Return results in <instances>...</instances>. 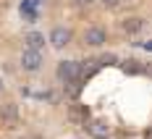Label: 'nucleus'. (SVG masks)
I'll list each match as a JSON object with an SVG mask.
<instances>
[{
	"instance_id": "obj_1",
	"label": "nucleus",
	"mask_w": 152,
	"mask_h": 139,
	"mask_svg": "<svg viewBox=\"0 0 152 139\" xmlns=\"http://www.w3.org/2000/svg\"><path fill=\"white\" fill-rule=\"evenodd\" d=\"M79 74H81V63H76V61H61L58 68H55V76L61 79L63 84L79 81Z\"/></svg>"
},
{
	"instance_id": "obj_2",
	"label": "nucleus",
	"mask_w": 152,
	"mask_h": 139,
	"mask_svg": "<svg viewBox=\"0 0 152 139\" xmlns=\"http://www.w3.org/2000/svg\"><path fill=\"white\" fill-rule=\"evenodd\" d=\"M18 63H21L24 71H39V66H42V53L26 47V50L21 53V61H18Z\"/></svg>"
},
{
	"instance_id": "obj_3",
	"label": "nucleus",
	"mask_w": 152,
	"mask_h": 139,
	"mask_svg": "<svg viewBox=\"0 0 152 139\" xmlns=\"http://www.w3.org/2000/svg\"><path fill=\"white\" fill-rule=\"evenodd\" d=\"M0 121L5 129H13L18 124V105L16 102H5V105H0Z\"/></svg>"
},
{
	"instance_id": "obj_4",
	"label": "nucleus",
	"mask_w": 152,
	"mask_h": 139,
	"mask_svg": "<svg viewBox=\"0 0 152 139\" xmlns=\"http://www.w3.org/2000/svg\"><path fill=\"white\" fill-rule=\"evenodd\" d=\"M105 40H107V31L102 26H89L84 31V45L87 47H100V45H105Z\"/></svg>"
},
{
	"instance_id": "obj_5",
	"label": "nucleus",
	"mask_w": 152,
	"mask_h": 139,
	"mask_svg": "<svg viewBox=\"0 0 152 139\" xmlns=\"http://www.w3.org/2000/svg\"><path fill=\"white\" fill-rule=\"evenodd\" d=\"M47 42L55 47V50H63V47L71 42V29H66V26H55V29L50 31V40H47Z\"/></svg>"
},
{
	"instance_id": "obj_6",
	"label": "nucleus",
	"mask_w": 152,
	"mask_h": 139,
	"mask_svg": "<svg viewBox=\"0 0 152 139\" xmlns=\"http://www.w3.org/2000/svg\"><path fill=\"white\" fill-rule=\"evenodd\" d=\"M121 26H123V31H126V34H137V31L144 29V18H142V16H126Z\"/></svg>"
},
{
	"instance_id": "obj_7",
	"label": "nucleus",
	"mask_w": 152,
	"mask_h": 139,
	"mask_svg": "<svg viewBox=\"0 0 152 139\" xmlns=\"http://www.w3.org/2000/svg\"><path fill=\"white\" fill-rule=\"evenodd\" d=\"M87 129H89L92 137H97V139H102V137H107V134H110V126H107L105 121H89V124H87Z\"/></svg>"
},
{
	"instance_id": "obj_8",
	"label": "nucleus",
	"mask_w": 152,
	"mask_h": 139,
	"mask_svg": "<svg viewBox=\"0 0 152 139\" xmlns=\"http://www.w3.org/2000/svg\"><path fill=\"white\" fill-rule=\"evenodd\" d=\"M24 42H26V47H31V50H42V47H45V34L29 31V34L24 37Z\"/></svg>"
},
{
	"instance_id": "obj_9",
	"label": "nucleus",
	"mask_w": 152,
	"mask_h": 139,
	"mask_svg": "<svg viewBox=\"0 0 152 139\" xmlns=\"http://www.w3.org/2000/svg\"><path fill=\"white\" fill-rule=\"evenodd\" d=\"M121 68L126 71V74H144V66H142L139 61H134V58L123 61V63H121Z\"/></svg>"
},
{
	"instance_id": "obj_10",
	"label": "nucleus",
	"mask_w": 152,
	"mask_h": 139,
	"mask_svg": "<svg viewBox=\"0 0 152 139\" xmlns=\"http://www.w3.org/2000/svg\"><path fill=\"white\" fill-rule=\"evenodd\" d=\"M87 118H89V108H87V105L71 108V121H84V124H87Z\"/></svg>"
},
{
	"instance_id": "obj_11",
	"label": "nucleus",
	"mask_w": 152,
	"mask_h": 139,
	"mask_svg": "<svg viewBox=\"0 0 152 139\" xmlns=\"http://www.w3.org/2000/svg\"><path fill=\"white\" fill-rule=\"evenodd\" d=\"M115 63H118V58H115L113 53H105V55L97 58V66H115Z\"/></svg>"
},
{
	"instance_id": "obj_12",
	"label": "nucleus",
	"mask_w": 152,
	"mask_h": 139,
	"mask_svg": "<svg viewBox=\"0 0 152 139\" xmlns=\"http://www.w3.org/2000/svg\"><path fill=\"white\" fill-rule=\"evenodd\" d=\"M92 3H94V0H76V5H81V8H89Z\"/></svg>"
},
{
	"instance_id": "obj_13",
	"label": "nucleus",
	"mask_w": 152,
	"mask_h": 139,
	"mask_svg": "<svg viewBox=\"0 0 152 139\" xmlns=\"http://www.w3.org/2000/svg\"><path fill=\"white\" fill-rule=\"evenodd\" d=\"M102 3H105L107 8H115V5H118V0H102Z\"/></svg>"
},
{
	"instance_id": "obj_14",
	"label": "nucleus",
	"mask_w": 152,
	"mask_h": 139,
	"mask_svg": "<svg viewBox=\"0 0 152 139\" xmlns=\"http://www.w3.org/2000/svg\"><path fill=\"white\" fill-rule=\"evenodd\" d=\"M144 139H152V126L147 129V131H144Z\"/></svg>"
},
{
	"instance_id": "obj_15",
	"label": "nucleus",
	"mask_w": 152,
	"mask_h": 139,
	"mask_svg": "<svg viewBox=\"0 0 152 139\" xmlns=\"http://www.w3.org/2000/svg\"><path fill=\"white\" fill-rule=\"evenodd\" d=\"M144 47H147V50H152V40H150V42H144Z\"/></svg>"
},
{
	"instance_id": "obj_16",
	"label": "nucleus",
	"mask_w": 152,
	"mask_h": 139,
	"mask_svg": "<svg viewBox=\"0 0 152 139\" xmlns=\"http://www.w3.org/2000/svg\"><path fill=\"white\" fill-rule=\"evenodd\" d=\"M3 87H5V84H3V79H0V92H3Z\"/></svg>"
},
{
	"instance_id": "obj_17",
	"label": "nucleus",
	"mask_w": 152,
	"mask_h": 139,
	"mask_svg": "<svg viewBox=\"0 0 152 139\" xmlns=\"http://www.w3.org/2000/svg\"><path fill=\"white\" fill-rule=\"evenodd\" d=\"M31 139H39V137H31Z\"/></svg>"
}]
</instances>
